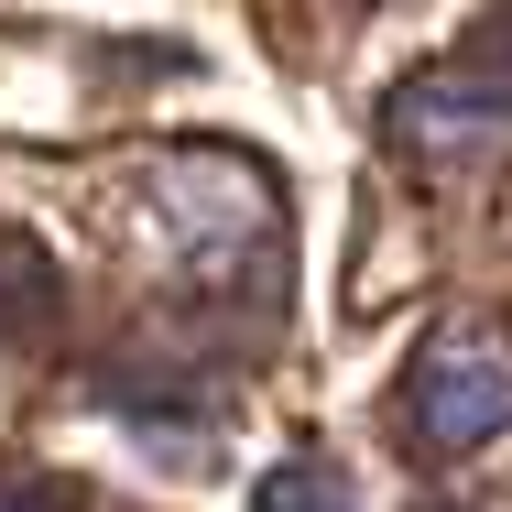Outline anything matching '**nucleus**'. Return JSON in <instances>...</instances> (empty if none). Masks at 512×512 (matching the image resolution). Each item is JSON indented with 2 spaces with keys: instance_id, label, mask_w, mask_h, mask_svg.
I'll return each mask as SVG.
<instances>
[{
  "instance_id": "1",
  "label": "nucleus",
  "mask_w": 512,
  "mask_h": 512,
  "mask_svg": "<svg viewBox=\"0 0 512 512\" xmlns=\"http://www.w3.org/2000/svg\"><path fill=\"white\" fill-rule=\"evenodd\" d=\"M414 447H436V458H480L491 436H502L512 414V360L491 327H436L425 349L404 360V393H393Z\"/></svg>"
},
{
  "instance_id": "2",
  "label": "nucleus",
  "mask_w": 512,
  "mask_h": 512,
  "mask_svg": "<svg viewBox=\"0 0 512 512\" xmlns=\"http://www.w3.org/2000/svg\"><path fill=\"white\" fill-rule=\"evenodd\" d=\"M382 142L404 153L414 175H480L512 142V88L491 66H436V77H404L382 99Z\"/></svg>"
},
{
  "instance_id": "3",
  "label": "nucleus",
  "mask_w": 512,
  "mask_h": 512,
  "mask_svg": "<svg viewBox=\"0 0 512 512\" xmlns=\"http://www.w3.org/2000/svg\"><path fill=\"white\" fill-rule=\"evenodd\" d=\"M66 306V284H55V262H44V240H11L0 229V349H22V338H44Z\"/></svg>"
},
{
  "instance_id": "4",
  "label": "nucleus",
  "mask_w": 512,
  "mask_h": 512,
  "mask_svg": "<svg viewBox=\"0 0 512 512\" xmlns=\"http://www.w3.org/2000/svg\"><path fill=\"white\" fill-rule=\"evenodd\" d=\"M251 512H360V491H349V469H327V458H284V469H262Z\"/></svg>"
},
{
  "instance_id": "5",
  "label": "nucleus",
  "mask_w": 512,
  "mask_h": 512,
  "mask_svg": "<svg viewBox=\"0 0 512 512\" xmlns=\"http://www.w3.org/2000/svg\"><path fill=\"white\" fill-rule=\"evenodd\" d=\"M0 512H77L66 480H0Z\"/></svg>"
}]
</instances>
